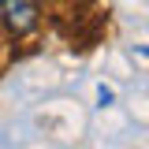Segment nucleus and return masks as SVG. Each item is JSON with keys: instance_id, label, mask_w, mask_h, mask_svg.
<instances>
[{"instance_id": "nucleus-1", "label": "nucleus", "mask_w": 149, "mask_h": 149, "mask_svg": "<svg viewBox=\"0 0 149 149\" xmlns=\"http://www.w3.org/2000/svg\"><path fill=\"white\" fill-rule=\"evenodd\" d=\"M0 11L11 34H30L37 26V0H0Z\"/></svg>"}]
</instances>
